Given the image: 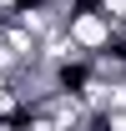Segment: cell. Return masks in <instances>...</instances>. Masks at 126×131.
I'll list each match as a JSON object with an SVG mask.
<instances>
[{
    "label": "cell",
    "instance_id": "6da1fadb",
    "mask_svg": "<svg viewBox=\"0 0 126 131\" xmlns=\"http://www.w3.org/2000/svg\"><path fill=\"white\" fill-rule=\"evenodd\" d=\"M116 20L106 10H96V5H76L71 10V35H76V46L86 56H101V50H116Z\"/></svg>",
    "mask_w": 126,
    "mask_h": 131
}]
</instances>
